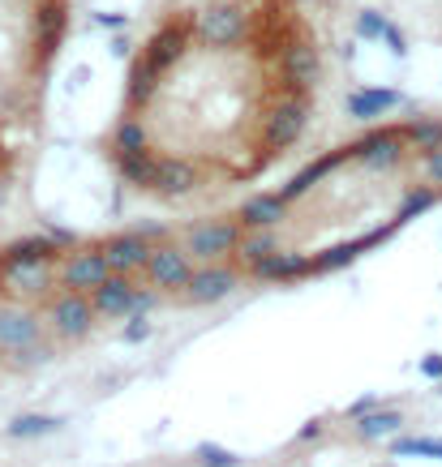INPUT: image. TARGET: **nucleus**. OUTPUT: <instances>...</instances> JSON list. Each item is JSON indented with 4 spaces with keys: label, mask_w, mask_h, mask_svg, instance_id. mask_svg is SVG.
<instances>
[{
    "label": "nucleus",
    "mask_w": 442,
    "mask_h": 467,
    "mask_svg": "<svg viewBox=\"0 0 442 467\" xmlns=\"http://www.w3.org/2000/svg\"><path fill=\"white\" fill-rule=\"evenodd\" d=\"M194 455L202 467H241V455H232L228 446H215V442H202Z\"/></svg>",
    "instance_id": "22"
},
{
    "label": "nucleus",
    "mask_w": 442,
    "mask_h": 467,
    "mask_svg": "<svg viewBox=\"0 0 442 467\" xmlns=\"http://www.w3.org/2000/svg\"><path fill=\"white\" fill-rule=\"evenodd\" d=\"M391 450H395V455H425V459H442V442H438V438H399Z\"/></svg>",
    "instance_id": "23"
},
{
    "label": "nucleus",
    "mask_w": 442,
    "mask_h": 467,
    "mask_svg": "<svg viewBox=\"0 0 442 467\" xmlns=\"http://www.w3.org/2000/svg\"><path fill=\"white\" fill-rule=\"evenodd\" d=\"M296 438H301V442H314V438H322V420H309V424H305Z\"/></svg>",
    "instance_id": "29"
},
{
    "label": "nucleus",
    "mask_w": 442,
    "mask_h": 467,
    "mask_svg": "<svg viewBox=\"0 0 442 467\" xmlns=\"http://www.w3.org/2000/svg\"><path fill=\"white\" fill-rule=\"evenodd\" d=\"M404 129H408V142H413L417 154H430V150L442 146V121L438 116H417V121H408Z\"/></svg>",
    "instance_id": "19"
},
{
    "label": "nucleus",
    "mask_w": 442,
    "mask_h": 467,
    "mask_svg": "<svg viewBox=\"0 0 442 467\" xmlns=\"http://www.w3.org/2000/svg\"><path fill=\"white\" fill-rule=\"evenodd\" d=\"M108 257H103V249H69L65 253V271H60V288L65 292H95L99 283L108 279Z\"/></svg>",
    "instance_id": "6"
},
{
    "label": "nucleus",
    "mask_w": 442,
    "mask_h": 467,
    "mask_svg": "<svg viewBox=\"0 0 442 467\" xmlns=\"http://www.w3.org/2000/svg\"><path fill=\"white\" fill-rule=\"evenodd\" d=\"M395 103H399L395 91H361V95L348 99V112H352V116H361V121H374V116L391 112Z\"/></svg>",
    "instance_id": "17"
},
{
    "label": "nucleus",
    "mask_w": 442,
    "mask_h": 467,
    "mask_svg": "<svg viewBox=\"0 0 442 467\" xmlns=\"http://www.w3.org/2000/svg\"><path fill=\"white\" fill-rule=\"evenodd\" d=\"M69 30V0H0V176L13 163L9 138L30 129L56 51Z\"/></svg>",
    "instance_id": "2"
},
{
    "label": "nucleus",
    "mask_w": 442,
    "mask_h": 467,
    "mask_svg": "<svg viewBox=\"0 0 442 467\" xmlns=\"http://www.w3.org/2000/svg\"><path fill=\"white\" fill-rule=\"evenodd\" d=\"M305 274H314V257L309 253H270L267 262L253 271V279H279V283H296V279H305Z\"/></svg>",
    "instance_id": "13"
},
{
    "label": "nucleus",
    "mask_w": 442,
    "mask_h": 467,
    "mask_svg": "<svg viewBox=\"0 0 442 467\" xmlns=\"http://www.w3.org/2000/svg\"><path fill=\"white\" fill-rule=\"evenodd\" d=\"M421 373H425V377H438V382H442V356H438V352H430V356L421 360Z\"/></svg>",
    "instance_id": "27"
},
{
    "label": "nucleus",
    "mask_w": 442,
    "mask_h": 467,
    "mask_svg": "<svg viewBox=\"0 0 442 467\" xmlns=\"http://www.w3.org/2000/svg\"><path fill=\"white\" fill-rule=\"evenodd\" d=\"M39 339V318L26 313V309H4L0 313V347L4 352H18V347H30Z\"/></svg>",
    "instance_id": "14"
},
{
    "label": "nucleus",
    "mask_w": 442,
    "mask_h": 467,
    "mask_svg": "<svg viewBox=\"0 0 442 467\" xmlns=\"http://www.w3.org/2000/svg\"><path fill=\"white\" fill-rule=\"evenodd\" d=\"M0 292H4V279H0Z\"/></svg>",
    "instance_id": "30"
},
{
    "label": "nucleus",
    "mask_w": 442,
    "mask_h": 467,
    "mask_svg": "<svg viewBox=\"0 0 442 467\" xmlns=\"http://www.w3.org/2000/svg\"><path fill=\"white\" fill-rule=\"evenodd\" d=\"M241 219L237 215H223V219H197L185 236V253L189 257H206V262H220V257H232V249L241 241Z\"/></svg>",
    "instance_id": "3"
},
{
    "label": "nucleus",
    "mask_w": 442,
    "mask_h": 467,
    "mask_svg": "<svg viewBox=\"0 0 442 467\" xmlns=\"http://www.w3.org/2000/svg\"><path fill=\"white\" fill-rule=\"evenodd\" d=\"M95 305H91V292H65L56 305H52V326L65 335V339H82L91 326H95Z\"/></svg>",
    "instance_id": "9"
},
{
    "label": "nucleus",
    "mask_w": 442,
    "mask_h": 467,
    "mask_svg": "<svg viewBox=\"0 0 442 467\" xmlns=\"http://www.w3.org/2000/svg\"><path fill=\"white\" fill-rule=\"evenodd\" d=\"M103 257H108V271L112 274H133V271H147L150 253H155V245H150L142 232H121V236H108L103 241Z\"/></svg>",
    "instance_id": "7"
},
{
    "label": "nucleus",
    "mask_w": 442,
    "mask_h": 467,
    "mask_svg": "<svg viewBox=\"0 0 442 467\" xmlns=\"http://www.w3.org/2000/svg\"><path fill=\"white\" fill-rule=\"evenodd\" d=\"M0 279H4V292L39 296L48 292L52 283V262H39V257H0Z\"/></svg>",
    "instance_id": "8"
},
{
    "label": "nucleus",
    "mask_w": 442,
    "mask_h": 467,
    "mask_svg": "<svg viewBox=\"0 0 442 467\" xmlns=\"http://www.w3.org/2000/svg\"><path fill=\"white\" fill-rule=\"evenodd\" d=\"M399 429H404L399 412H366V416H357V433L361 438H391Z\"/></svg>",
    "instance_id": "20"
},
{
    "label": "nucleus",
    "mask_w": 442,
    "mask_h": 467,
    "mask_svg": "<svg viewBox=\"0 0 442 467\" xmlns=\"http://www.w3.org/2000/svg\"><path fill=\"white\" fill-rule=\"evenodd\" d=\"M270 253H275V227H249V232H241V241H237V249H232L237 271L249 274V279H253V271L267 262Z\"/></svg>",
    "instance_id": "11"
},
{
    "label": "nucleus",
    "mask_w": 442,
    "mask_h": 467,
    "mask_svg": "<svg viewBox=\"0 0 442 467\" xmlns=\"http://www.w3.org/2000/svg\"><path fill=\"white\" fill-rule=\"evenodd\" d=\"M0 257H39V262H56V257H65V253H60V241H56V236H22V241L0 249Z\"/></svg>",
    "instance_id": "16"
},
{
    "label": "nucleus",
    "mask_w": 442,
    "mask_h": 467,
    "mask_svg": "<svg viewBox=\"0 0 442 467\" xmlns=\"http://www.w3.org/2000/svg\"><path fill=\"white\" fill-rule=\"evenodd\" d=\"M284 210H288V202L279 194H258V197H249L245 206L237 210V219H241V227H275V223L284 219Z\"/></svg>",
    "instance_id": "15"
},
{
    "label": "nucleus",
    "mask_w": 442,
    "mask_h": 467,
    "mask_svg": "<svg viewBox=\"0 0 442 467\" xmlns=\"http://www.w3.org/2000/svg\"><path fill=\"white\" fill-rule=\"evenodd\" d=\"M147 335H150V326H147V321H142V313H133V326L125 330V344H142Z\"/></svg>",
    "instance_id": "25"
},
{
    "label": "nucleus",
    "mask_w": 442,
    "mask_h": 467,
    "mask_svg": "<svg viewBox=\"0 0 442 467\" xmlns=\"http://www.w3.org/2000/svg\"><path fill=\"white\" fill-rule=\"evenodd\" d=\"M202 185V168L185 154H159L155 159V180H150V194L159 197H185Z\"/></svg>",
    "instance_id": "4"
},
{
    "label": "nucleus",
    "mask_w": 442,
    "mask_h": 467,
    "mask_svg": "<svg viewBox=\"0 0 442 467\" xmlns=\"http://www.w3.org/2000/svg\"><path fill=\"white\" fill-rule=\"evenodd\" d=\"M374 408H378V399H374V394H366V399H357V403L348 408V416L357 420V416H366V412H374Z\"/></svg>",
    "instance_id": "28"
},
{
    "label": "nucleus",
    "mask_w": 442,
    "mask_h": 467,
    "mask_svg": "<svg viewBox=\"0 0 442 467\" xmlns=\"http://www.w3.org/2000/svg\"><path fill=\"white\" fill-rule=\"evenodd\" d=\"M421 168H425V176H430V185H438L442 189V146L430 150V154H421Z\"/></svg>",
    "instance_id": "24"
},
{
    "label": "nucleus",
    "mask_w": 442,
    "mask_h": 467,
    "mask_svg": "<svg viewBox=\"0 0 442 467\" xmlns=\"http://www.w3.org/2000/svg\"><path fill=\"white\" fill-rule=\"evenodd\" d=\"M237 279H241V274L232 271V266H202V271H194V279H189L185 296H189L194 305H206V300H223V296L237 288Z\"/></svg>",
    "instance_id": "12"
},
{
    "label": "nucleus",
    "mask_w": 442,
    "mask_h": 467,
    "mask_svg": "<svg viewBox=\"0 0 442 467\" xmlns=\"http://www.w3.org/2000/svg\"><path fill=\"white\" fill-rule=\"evenodd\" d=\"M438 202H442V189H434V185H417V189H408V194H404L399 210H395V219H399V223L417 219V215H425V210H434Z\"/></svg>",
    "instance_id": "18"
},
{
    "label": "nucleus",
    "mask_w": 442,
    "mask_h": 467,
    "mask_svg": "<svg viewBox=\"0 0 442 467\" xmlns=\"http://www.w3.org/2000/svg\"><path fill=\"white\" fill-rule=\"evenodd\" d=\"M60 424H65L60 416H18L13 424H4V433L22 442V438H44V433H56Z\"/></svg>",
    "instance_id": "21"
},
{
    "label": "nucleus",
    "mask_w": 442,
    "mask_h": 467,
    "mask_svg": "<svg viewBox=\"0 0 442 467\" xmlns=\"http://www.w3.org/2000/svg\"><path fill=\"white\" fill-rule=\"evenodd\" d=\"M133 296H138V283L129 274H108L95 292H91V305H95L99 318L117 321L125 313H133Z\"/></svg>",
    "instance_id": "10"
},
{
    "label": "nucleus",
    "mask_w": 442,
    "mask_h": 467,
    "mask_svg": "<svg viewBox=\"0 0 442 467\" xmlns=\"http://www.w3.org/2000/svg\"><path fill=\"white\" fill-rule=\"evenodd\" d=\"M155 305H159V296H155V292H142V288H138V296H133V313H150Z\"/></svg>",
    "instance_id": "26"
},
{
    "label": "nucleus",
    "mask_w": 442,
    "mask_h": 467,
    "mask_svg": "<svg viewBox=\"0 0 442 467\" xmlns=\"http://www.w3.org/2000/svg\"><path fill=\"white\" fill-rule=\"evenodd\" d=\"M147 279H150V288H159V292L189 288V279H194L189 253L176 245H155V253H150V262H147Z\"/></svg>",
    "instance_id": "5"
},
{
    "label": "nucleus",
    "mask_w": 442,
    "mask_h": 467,
    "mask_svg": "<svg viewBox=\"0 0 442 467\" xmlns=\"http://www.w3.org/2000/svg\"><path fill=\"white\" fill-rule=\"evenodd\" d=\"M322 48L301 0H202L168 9L125 77L121 116L147 150L253 180L275 159L267 133L293 103H314Z\"/></svg>",
    "instance_id": "1"
}]
</instances>
